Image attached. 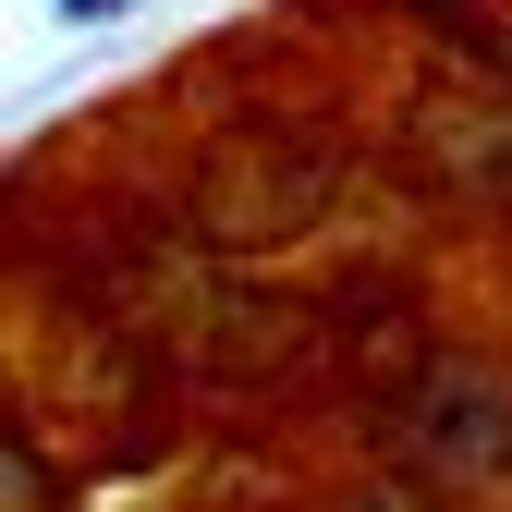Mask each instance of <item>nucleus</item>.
Listing matches in <instances>:
<instances>
[{"mask_svg":"<svg viewBox=\"0 0 512 512\" xmlns=\"http://www.w3.org/2000/svg\"><path fill=\"white\" fill-rule=\"evenodd\" d=\"M110 13H135V0H61V25H110Z\"/></svg>","mask_w":512,"mask_h":512,"instance_id":"obj_1","label":"nucleus"}]
</instances>
